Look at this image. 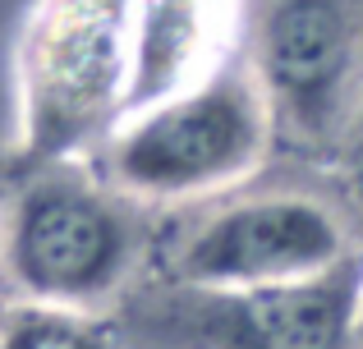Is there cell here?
Instances as JSON below:
<instances>
[{"instance_id":"cell-1","label":"cell","mask_w":363,"mask_h":349,"mask_svg":"<svg viewBox=\"0 0 363 349\" xmlns=\"http://www.w3.org/2000/svg\"><path fill=\"white\" fill-rule=\"evenodd\" d=\"M272 143V101L257 74H212L198 88L120 120L106 175L143 202H189L240 184Z\"/></svg>"},{"instance_id":"cell-2","label":"cell","mask_w":363,"mask_h":349,"mask_svg":"<svg viewBox=\"0 0 363 349\" xmlns=\"http://www.w3.org/2000/svg\"><path fill=\"white\" fill-rule=\"evenodd\" d=\"M138 0H42L18 51V152L65 161L120 125Z\"/></svg>"},{"instance_id":"cell-3","label":"cell","mask_w":363,"mask_h":349,"mask_svg":"<svg viewBox=\"0 0 363 349\" xmlns=\"http://www.w3.org/2000/svg\"><path fill=\"white\" fill-rule=\"evenodd\" d=\"M0 262L23 299L97 308L138 262V230L111 193L74 175H37L0 216Z\"/></svg>"},{"instance_id":"cell-4","label":"cell","mask_w":363,"mask_h":349,"mask_svg":"<svg viewBox=\"0 0 363 349\" xmlns=\"http://www.w3.org/2000/svg\"><path fill=\"white\" fill-rule=\"evenodd\" d=\"M345 225L308 193H267L212 212L175 253V276L207 294L294 285L345 262Z\"/></svg>"},{"instance_id":"cell-5","label":"cell","mask_w":363,"mask_h":349,"mask_svg":"<svg viewBox=\"0 0 363 349\" xmlns=\"http://www.w3.org/2000/svg\"><path fill=\"white\" fill-rule=\"evenodd\" d=\"M257 83L272 115L327 129L354 74V23L345 0H276L257 28Z\"/></svg>"},{"instance_id":"cell-6","label":"cell","mask_w":363,"mask_h":349,"mask_svg":"<svg viewBox=\"0 0 363 349\" xmlns=\"http://www.w3.org/2000/svg\"><path fill=\"white\" fill-rule=\"evenodd\" d=\"M235 23L240 0H138L120 120L221 74Z\"/></svg>"},{"instance_id":"cell-7","label":"cell","mask_w":363,"mask_h":349,"mask_svg":"<svg viewBox=\"0 0 363 349\" xmlns=\"http://www.w3.org/2000/svg\"><path fill=\"white\" fill-rule=\"evenodd\" d=\"M225 304L244 349H345L359 326V285L340 267L294 285L225 294Z\"/></svg>"},{"instance_id":"cell-8","label":"cell","mask_w":363,"mask_h":349,"mask_svg":"<svg viewBox=\"0 0 363 349\" xmlns=\"http://www.w3.org/2000/svg\"><path fill=\"white\" fill-rule=\"evenodd\" d=\"M0 349H116V341L111 326L88 308L18 299L0 308Z\"/></svg>"},{"instance_id":"cell-9","label":"cell","mask_w":363,"mask_h":349,"mask_svg":"<svg viewBox=\"0 0 363 349\" xmlns=\"http://www.w3.org/2000/svg\"><path fill=\"white\" fill-rule=\"evenodd\" d=\"M345 184H350V202H354V216L363 221V115H359L354 138H350V152H345Z\"/></svg>"},{"instance_id":"cell-10","label":"cell","mask_w":363,"mask_h":349,"mask_svg":"<svg viewBox=\"0 0 363 349\" xmlns=\"http://www.w3.org/2000/svg\"><path fill=\"white\" fill-rule=\"evenodd\" d=\"M359 326H363V280H359Z\"/></svg>"}]
</instances>
